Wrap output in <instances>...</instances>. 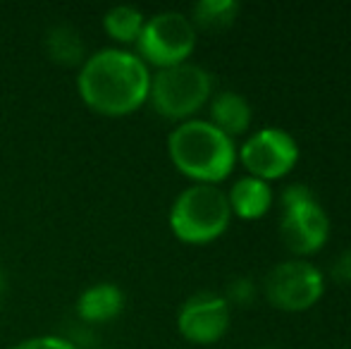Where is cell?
<instances>
[{"instance_id": "6da1fadb", "label": "cell", "mask_w": 351, "mask_h": 349, "mask_svg": "<svg viewBox=\"0 0 351 349\" xmlns=\"http://www.w3.org/2000/svg\"><path fill=\"white\" fill-rule=\"evenodd\" d=\"M79 96L101 115H127L148 98L151 75L139 56L120 48H103L79 70Z\"/></svg>"}, {"instance_id": "7a4b0ae2", "label": "cell", "mask_w": 351, "mask_h": 349, "mask_svg": "<svg viewBox=\"0 0 351 349\" xmlns=\"http://www.w3.org/2000/svg\"><path fill=\"white\" fill-rule=\"evenodd\" d=\"M170 158L184 175L201 184L222 180L234 165V144L213 122L186 120L167 139Z\"/></svg>"}, {"instance_id": "3957f363", "label": "cell", "mask_w": 351, "mask_h": 349, "mask_svg": "<svg viewBox=\"0 0 351 349\" xmlns=\"http://www.w3.org/2000/svg\"><path fill=\"white\" fill-rule=\"evenodd\" d=\"M230 201L213 184H194L175 199L170 210L172 232L184 242H208L230 223Z\"/></svg>"}, {"instance_id": "277c9868", "label": "cell", "mask_w": 351, "mask_h": 349, "mask_svg": "<svg viewBox=\"0 0 351 349\" xmlns=\"http://www.w3.org/2000/svg\"><path fill=\"white\" fill-rule=\"evenodd\" d=\"M210 75L204 67L194 62H180L162 67L156 77H151L148 101L162 117L182 120L204 106V101L210 96Z\"/></svg>"}, {"instance_id": "5b68a950", "label": "cell", "mask_w": 351, "mask_h": 349, "mask_svg": "<svg viewBox=\"0 0 351 349\" xmlns=\"http://www.w3.org/2000/svg\"><path fill=\"white\" fill-rule=\"evenodd\" d=\"M196 32L191 19L182 12H158L143 22V29L136 38L139 58L162 67H172L186 62L194 51Z\"/></svg>"}, {"instance_id": "8992f818", "label": "cell", "mask_w": 351, "mask_h": 349, "mask_svg": "<svg viewBox=\"0 0 351 349\" xmlns=\"http://www.w3.org/2000/svg\"><path fill=\"white\" fill-rule=\"evenodd\" d=\"M265 294L280 309L301 311L323 294V275L306 261H285L275 265L265 278Z\"/></svg>"}, {"instance_id": "52a82bcc", "label": "cell", "mask_w": 351, "mask_h": 349, "mask_svg": "<svg viewBox=\"0 0 351 349\" xmlns=\"http://www.w3.org/2000/svg\"><path fill=\"white\" fill-rule=\"evenodd\" d=\"M296 141L285 130H268L256 132L254 136L241 146V163L254 173V177H280L296 163Z\"/></svg>"}, {"instance_id": "ba28073f", "label": "cell", "mask_w": 351, "mask_h": 349, "mask_svg": "<svg viewBox=\"0 0 351 349\" xmlns=\"http://www.w3.org/2000/svg\"><path fill=\"white\" fill-rule=\"evenodd\" d=\"M230 323V309L222 297L213 292H199L189 297L180 309L177 326L191 342H215Z\"/></svg>"}, {"instance_id": "9c48e42d", "label": "cell", "mask_w": 351, "mask_h": 349, "mask_svg": "<svg viewBox=\"0 0 351 349\" xmlns=\"http://www.w3.org/2000/svg\"><path fill=\"white\" fill-rule=\"evenodd\" d=\"M328 215L315 199L287 206L280 220L282 239L296 254H311L318 247H323L328 239Z\"/></svg>"}, {"instance_id": "30bf717a", "label": "cell", "mask_w": 351, "mask_h": 349, "mask_svg": "<svg viewBox=\"0 0 351 349\" xmlns=\"http://www.w3.org/2000/svg\"><path fill=\"white\" fill-rule=\"evenodd\" d=\"M125 309V292L112 282H96L77 299V313L86 323H108Z\"/></svg>"}, {"instance_id": "8fae6325", "label": "cell", "mask_w": 351, "mask_h": 349, "mask_svg": "<svg viewBox=\"0 0 351 349\" xmlns=\"http://www.w3.org/2000/svg\"><path fill=\"white\" fill-rule=\"evenodd\" d=\"M43 48H46L48 58L58 65L74 67L84 65L86 60V46H84V38L79 34V29H74L72 24H53L46 32L43 38Z\"/></svg>"}, {"instance_id": "7c38bea8", "label": "cell", "mask_w": 351, "mask_h": 349, "mask_svg": "<svg viewBox=\"0 0 351 349\" xmlns=\"http://www.w3.org/2000/svg\"><path fill=\"white\" fill-rule=\"evenodd\" d=\"M270 186L265 184V180L261 177H241L239 182H234L230 196V208H234L241 218H258L268 210L270 206Z\"/></svg>"}, {"instance_id": "4fadbf2b", "label": "cell", "mask_w": 351, "mask_h": 349, "mask_svg": "<svg viewBox=\"0 0 351 349\" xmlns=\"http://www.w3.org/2000/svg\"><path fill=\"white\" fill-rule=\"evenodd\" d=\"M210 115H213V125L220 132H225L227 136L241 134L249 127L251 108L244 96H239L234 91H222L213 98Z\"/></svg>"}, {"instance_id": "5bb4252c", "label": "cell", "mask_w": 351, "mask_h": 349, "mask_svg": "<svg viewBox=\"0 0 351 349\" xmlns=\"http://www.w3.org/2000/svg\"><path fill=\"white\" fill-rule=\"evenodd\" d=\"M143 14L139 8L134 5H115L106 12L103 17V29H106L108 36H112L120 43H132L139 38L143 29Z\"/></svg>"}, {"instance_id": "9a60e30c", "label": "cell", "mask_w": 351, "mask_h": 349, "mask_svg": "<svg viewBox=\"0 0 351 349\" xmlns=\"http://www.w3.org/2000/svg\"><path fill=\"white\" fill-rule=\"evenodd\" d=\"M237 12H239V5L234 0H199L194 5V19L199 27L217 32V29H225L234 22Z\"/></svg>"}, {"instance_id": "2e32d148", "label": "cell", "mask_w": 351, "mask_h": 349, "mask_svg": "<svg viewBox=\"0 0 351 349\" xmlns=\"http://www.w3.org/2000/svg\"><path fill=\"white\" fill-rule=\"evenodd\" d=\"M12 349H77L72 342L62 340L56 335H43V337H32V340H24L19 345H14Z\"/></svg>"}, {"instance_id": "e0dca14e", "label": "cell", "mask_w": 351, "mask_h": 349, "mask_svg": "<svg viewBox=\"0 0 351 349\" xmlns=\"http://www.w3.org/2000/svg\"><path fill=\"white\" fill-rule=\"evenodd\" d=\"M304 201H313V194L306 184H289L282 194V204L287 206H294V204H304Z\"/></svg>"}, {"instance_id": "ac0fdd59", "label": "cell", "mask_w": 351, "mask_h": 349, "mask_svg": "<svg viewBox=\"0 0 351 349\" xmlns=\"http://www.w3.org/2000/svg\"><path fill=\"white\" fill-rule=\"evenodd\" d=\"M230 297L234 299V302H239V304H246V302H251V297H254V285H251V280H246V278H237V280H232L230 282Z\"/></svg>"}, {"instance_id": "d6986e66", "label": "cell", "mask_w": 351, "mask_h": 349, "mask_svg": "<svg viewBox=\"0 0 351 349\" xmlns=\"http://www.w3.org/2000/svg\"><path fill=\"white\" fill-rule=\"evenodd\" d=\"M332 278L339 282H351V249L342 252L332 263Z\"/></svg>"}, {"instance_id": "ffe728a7", "label": "cell", "mask_w": 351, "mask_h": 349, "mask_svg": "<svg viewBox=\"0 0 351 349\" xmlns=\"http://www.w3.org/2000/svg\"><path fill=\"white\" fill-rule=\"evenodd\" d=\"M3 294H5V275H3V270H0V299H3Z\"/></svg>"}, {"instance_id": "44dd1931", "label": "cell", "mask_w": 351, "mask_h": 349, "mask_svg": "<svg viewBox=\"0 0 351 349\" xmlns=\"http://www.w3.org/2000/svg\"><path fill=\"white\" fill-rule=\"evenodd\" d=\"M261 349H268V347H261Z\"/></svg>"}, {"instance_id": "7402d4cb", "label": "cell", "mask_w": 351, "mask_h": 349, "mask_svg": "<svg viewBox=\"0 0 351 349\" xmlns=\"http://www.w3.org/2000/svg\"><path fill=\"white\" fill-rule=\"evenodd\" d=\"M347 349H351V347H347Z\"/></svg>"}]
</instances>
